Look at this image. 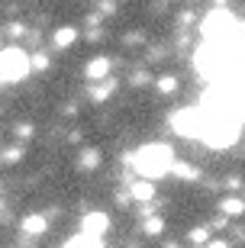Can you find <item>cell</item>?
Returning a JSON list of instances; mask_svg holds the SVG:
<instances>
[{
    "mask_svg": "<svg viewBox=\"0 0 245 248\" xmlns=\"http://www.w3.org/2000/svg\"><path fill=\"white\" fill-rule=\"evenodd\" d=\"M62 248H103V242H100L97 235H87V232H81V235H74V239H68Z\"/></svg>",
    "mask_w": 245,
    "mask_h": 248,
    "instance_id": "cell-7",
    "label": "cell"
},
{
    "mask_svg": "<svg viewBox=\"0 0 245 248\" xmlns=\"http://www.w3.org/2000/svg\"><path fill=\"white\" fill-rule=\"evenodd\" d=\"M191 239L197 242V245H203V242L210 239V232H207V229H194V232H191Z\"/></svg>",
    "mask_w": 245,
    "mask_h": 248,
    "instance_id": "cell-16",
    "label": "cell"
},
{
    "mask_svg": "<svg viewBox=\"0 0 245 248\" xmlns=\"http://www.w3.org/2000/svg\"><path fill=\"white\" fill-rule=\"evenodd\" d=\"M46 226H49L46 216H36V213L23 219V232H29V235H42V232H46Z\"/></svg>",
    "mask_w": 245,
    "mask_h": 248,
    "instance_id": "cell-9",
    "label": "cell"
},
{
    "mask_svg": "<svg viewBox=\"0 0 245 248\" xmlns=\"http://www.w3.org/2000/svg\"><path fill=\"white\" fill-rule=\"evenodd\" d=\"M155 87H158L162 93H171L174 87H178V81H174V78H158V81H155Z\"/></svg>",
    "mask_w": 245,
    "mask_h": 248,
    "instance_id": "cell-14",
    "label": "cell"
},
{
    "mask_svg": "<svg viewBox=\"0 0 245 248\" xmlns=\"http://www.w3.org/2000/svg\"><path fill=\"white\" fill-rule=\"evenodd\" d=\"M203 142H210L213 148H226L239 139V123L232 120V113H207L203 120V132H200Z\"/></svg>",
    "mask_w": 245,
    "mask_h": 248,
    "instance_id": "cell-2",
    "label": "cell"
},
{
    "mask_svg": "<svg viewBox=\"0 0 245 248\" xmlns=\"http://www.w3.org/2000/svg\"><path fill=\"white\" fill-rule=\"evenodd\" d=\"M200 32H203V42H229L232 32H236V19L226 7H216L200 23Z\"/></svg>",
    "mask_w": 245,
    "mask_h": 248,
    "instance_id": "cell-3",
    "label": "cell"
},
{
    "mask_svg": "<svg viewBox=\"0 0 245 248\" xmlns=\"http://www.w3.org/2000/svg\"><path fill=\"white\" fill-rule=\"evenodd\" d=\"M97 84H103V87H94V100H107L110 93H113V87H116V81H97Z\"/></svg>",
    "mask_w": 245,
    "mask_h": 248,
    "instance_id": "cell-12",
    "label": "cell"
},
{
    "mask_svg": "<svg viewBox=\"0 0 245 248\" xmlns=\"http://www.w3.org/2000/svg\"><path fill=\"white\" fill-rule=\"evenodd\" d=\"M110 74V58H94L91 64H87V78H91V81H103V78H107Z\"/></svg>",
    "mask_w": 245,
    "mask_h": 248,
    "instance_id": "cell-8",
    "label": "cell"
},
{
    "mask_svg": "<svg viewBox=\"0 0 245 248\" xmlns=\"http://www.w3.org/2000/svg\"><path fill=\"white\" fill-rule=\"evenodd\" d=\"M29 68H36V71H46V68H49V58L42 55V52H36V55H29Z\"/></svg>",
    "mask_w": 245,
    "mask_h": 248,
    "instance_id": "cell-13",
    "label": "cell"
},
{
    "mask_svg": "<svg viewBox=\"0 0 245 248\" xmlns=\"http://www.w3.org/2000/svg\"><path fill=\"white\" fill-rule=\"evenodd\" d=\"M74 39H78V29H71V26H62V29H58V32L52 36V42H55L58 48H68V46L74 42Z\"/></svg>",
    "mask_w": 245,
    "mask_h": 248,
    "instance_id": "cell-10",
    "label": "cell"
},
{
    "mask_svg": "<svg viewBox=\"0 0 245 248\" xmlns=\"http://www.w3.org/2000/svg\"><path fill=\"white\" fill-rule=\"evenodd\" d=\"M203 120H207V113H203V110L187 107V110H178L171 116V129H174V132H181V136H200V132H203Z\"/></svg>",
    "mask_w": 245,
    "mask_h": 248,
    "instance_id": "cell-5",
    "label": "cell"
},
{
    "mask_svg": "<svg viewBox=\"0 0 245 248\" xmlns=\"http://www.w3.org/2000/svg\"><path fill=\"white\" fill-rule=\"evenodd\" d=\"M223 210L236 216V213H242V203H239V200H226V203H223Z\"/></svg>",
    "mask_w": 245,
    "mask_h": 248,
    "instance_id": "cell-15",
    "label": "cell"
},
{
    "mask_svg": "<svg viewBox=\"0 0 245 248\" xmlns=\"http://www.w3.org/2000/svg\"><path fill=\"white\" fill-rule=\"evenodd\" d=\"M29 74V55L23 48H3L0 52V81L16 84Z\"/></svg>",
    "mask_w": 245,
    "mask_h": 248,
    "instance_id": "cell-4",
    "label": "cell"
},
{
    "mask_svg": "<svg viewBox=\"0 0 245 248\" xmlns=\"http://www.w3.org/2000/svg\"><path fill=\"white\" fill-rule=\"evenodd\" d=\"M107 216H103V213H87V216H84V232H87V235H97V239H103V232H107Z\"/></svg>",
    "mask_w": 245,
    "mask_h": 248,
    "instance_id": "cell-6",
    "label": "cell"
},
{
    "mask_svg": "<svg viewBox=\"0 0 245 248\" xmlns=\"http://www.w3.org/2000/svg\"><path fill=\"white\" fill-rule=\"evenodd\" d=\"M132 197H136V200H152L155 187L148 184V181H139V184H132Z\"/></svg>",
    "mask_w": 245,
    "mask_h": 248,
    "instance_id": "cell-11",
    "label": "cell"
},
{
    "mask_svg": "<svg viewBox=\"0 0 245 248\" xmlns=\"http://www.w3.org/2000/svg\"><path fill=\"white\" fill-rule=\"evenodd\" d=\"M129 165L136 168L146 181H158V177L174 171V152H171V145H164V142H148V145L136 148V152L129 155Z\"/></svg>",
    "mask_w": 245,
    "mask_h": 248,
    "instance_id": "cell-1",
    "label": "cell"
}]
</instances>
